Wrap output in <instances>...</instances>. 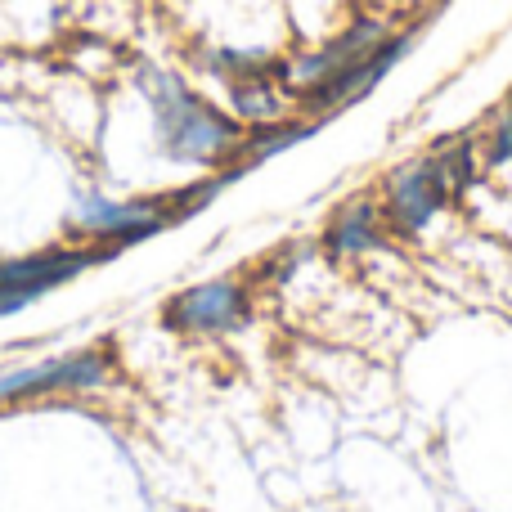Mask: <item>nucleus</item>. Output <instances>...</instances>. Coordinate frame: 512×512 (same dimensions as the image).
Returning a JSON list of instances; mask_svg holds the SVG:
<instances>
[{
	"instance_id": "obj_9",
	"label": "nucleus",
	"mask_w": 512,
	"mask_h": 512,
	"mask_svg": "<svg viewBox=\"0 0 512 512\" xmlns=\"http://www.w3.org/2000/svg\"><path fill=\"white\" fill-rule=\"evenodd\" d=\"M400 5H405V0H351V9H391V14H396Z\"/></svg>"
},
{
	"instance_id": "obj_4",
	"label": "nucleus",
	"mask_w": 512,
	"mask_h": 512,
	"mask_svg": "<svg viewBox=\"0 0 512 512\" xmlns=\"http://www.w3.org/2000/svg\"><path fill=\"white\" fill-rule=\"evenodd\" d=\"M108 378H113V355L86 346V351L50 355V360L18 364V369L0 373V405H9V400L68 396V391H95Z\"/></svg>"
},
{
	"instance_id": "obj_6",
	"label": "nucleus",
	"mask_w": 512,
	"mask_h": 512,
	"mask_svg": "<svg viewBox=\"0 0 512 512\" xmlns=\"http://www.w3.org/2000/svg\"><path fill=\"white\" fill-rule=\"evenodd\" d=\"M418 36H423V23H400L396 36L391 41H382L378 50L369 54V59H360L355 68L337 72L328 86H319L310 99H301V113L306 117H319V122H328V117L346 113V108H355L360 99H369L373 90L382 86V81L391 77V72L400 68V59H409V50L418 45Z\"/></svg>"
},
{
	"instance_id": "obj_7",
	"label": "nucleus",
	"mask_w": 512,
	"mask_h": 512,
	"mask_svg": "<svg viewBox=\"0 0 512 512\" xmlns=\"http://www.w3.org/2000/svg\"><path fill=\"white\" fill-rule=\"evenodd\" d=\"M387 216H382V203L378 194H351L346 203L333 207L324 225V252L333 261H360V256L378 252L387 243Z\"/></svg>"
},
{
	"instance_id": "obj_1",
	"label": "nucleus",
	"mask_w": 512,
	"mask_h": 512,
	"mask_svg": "<svg viewBox=\"0 0 512 512\" xmlns=\"http://www.w3.org/2000/svg\"><path fill=\"white\" fill-rule=\"evenodd\" d=\"M140 95L149 104L153 144L167 162H180V167L194 171H230L239 162L248 126L230 108L198 95L185 77H176L167 68H144Z\"/></svg>"
},
{
	"instance_id": "obj_8",
	"label": "nucleus",
	"mask_w": 512,
	"mask_h": 512,
	"mask_svg": "<svg viewBox=\"0 0 512 512\" xmlns=\"http://www.w3.org/2000/svg\"><path fill=\"white\" fill-rule=\"evenodd\" d=\"M477 158H481V167H508L512 162V95L477 131Z\"/></svg>"
},
{
	"instance_id": "obj_2",
	"label": "nucleus",
	"mask_w": 512,
	"mask_h": 512,
	"mask_svg": "<svg viewBox=\"0 0 512 512\" xmlns=\"http://www.w3.org/2000/svg\"><path fill=\"white\" fill-rule=\"evenodd\" d=\"M481 158H477V140H445L436 149L418 153V158H405L382 176V185L373 189L382 203V216H387L391 234H423L463 189L477 180Z\"/></svg>"
},
{
	"instance_id": "obj_5",
	"label": "nucleus",
	"mask_w": 512,
	"mask_h": 512,
	"mask_svg": "<svg viewBox=\"0 0 512 512\" xmlns=\"http://www.w3.org/2000/svg\"><path fill=\"white\" fill-rule=\"evenodd\" d=\"M252 315V292L243 279H203L194 288L176 292L162 310L171 333L185 337H225L239 333Z\"/></svg>"
},
{
	"instance_id": "obj_3",
	"label": "nucleus",
	"mask_w": 512,
	"mask_h": 512,
	"mask_svg": "<svg viewBox=\"0 0 512 512\" xmlns=\"http://www.w3.org/2000/svg\"><path fill=\"white\" fill-rule=\"evenodd\" d=\"M113 248H50V252H32V256H14V261H0V319L27 310L32 301H41L45 292L63 288L68 279H77L81 270L108 261Z\"/></svg>"
}]
</instances>
